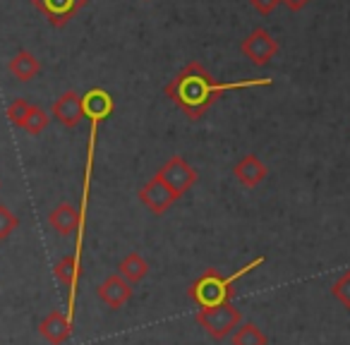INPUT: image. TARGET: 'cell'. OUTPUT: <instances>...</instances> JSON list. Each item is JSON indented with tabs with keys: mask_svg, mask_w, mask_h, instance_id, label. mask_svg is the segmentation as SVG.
<instances>
[{
	"mask_svg": "<svg viewBox=\"0 0 350 345\" xmlns=\"http://www.w3.org/2000/svg\"><path fill=\"white\" fill-rule=\"evenodd\" d=\"M271 79H243V82H219L202 63H187L180 72L165 84V96L180 108L190 120H200L224 94L238 89L269 87Z\"/></svg>",
	"mask_w": 350,
	"mask_h": 345,
	"instance_id": "cell-1",
	"label": "cell"
},
{
	"mask_svg": "<svg viewBox=\"0 0 350 345\" xmlns=\"http://www.w3.org/2000/svg\"><path fill=\"white\" fill-rule=\"evenodd\" d=\"M264 264V257H257L252 262H247L245 266H240L235 273L230 276H224L216 268H206L200 278H195L190 288H187V297L195 302L200 309H209V307H219L226 305L235 297V283L240 281L243 276H247L250 271H254L257 266Z\"/></svg>",
	"mask_w": 350,
	"mask_h": 345,
	"instance_id": "cell-2",
	"label": "cell"
},
{
	"mask_svg": "<svg viewBox=\"0 0 350 345\" xmlns=\"http://www.w3.org/2000/svg\"><path fill=\"white\" fill-rule=\"evenodd\" d=\"M197 324L206 331L214 340H224L228 338L230 333H235L243 321V314H240L238 307H233L230 302L219 307H209V309H200L195 314Z\"/></svg>",
	"mask_w": 350,
	"mask_h": 345,
	"instance_id": "cell-3",
	"label": "cell"
},
{
	"mask_svg": "<svg viewBox=\"0 0 350 345\" xmlns=\"http://www.w3.org/2000/svg\"><path fill=\"white\" fill-rule=\"evenodd\" d=\"M156 176L170 187L178 197H183L185 192H190V187L197 185L200 180V173H197L195 165H190L180 154L170 156L159 170H156Z\"/></svg>",
	"mask_w": 350,
	"mask_h": 345,
	"instance_id": "cell-4",
	"label": "cell"
},
{
	"mask_svg": "<svg viewBox=\"0 0 350 345\" xmlns=\"http://www.w3.org/2000/svg\"><path fill=\"white\" fill-rule=\"evenodd\" d=\"M240 53L254 65V68H264L278 55V41L271 36V31H267L264 27L252 29L240 44Z\"/></svg>",
	"mask_w": 350,
	"mask_h": 345,
	"instance_id": "cell-5",
	"label": "cell"
},
{
	"mask_svg": "<svg viewBox=\"0 0 350 345\" xmlns=\"http://www.w3.org/2000/svg\"><path fill=\"white\" fill-rule=\"evenodd\" d=\"M89 0H31V5L49 20L51 27L63 29L75 17L79 15L82 8H87Z\"/></svg>",
	"mask_w": 350,
	"mask_h": 345,
	"instance_id": "cell-6",
	"label": "cell"
},
{
	"mask_svg": "<svg viewBox=\"0 0 350 345\" xmlns=\"http://www.w3.org/2000/svg\"><path fill=\"white\" fill-rule=\"evenodd\" d=\"M178 199H180V197L175 195V192L170 190V187L165 185V182L161 180L159 176H154L139 190V202L151 211V214H156V216L165 214V211H168Z\"/></svg>",
	"mask_w": 350,
	"mask_h": 345,
	"instance_id": "cell-7",
	"label": "cell"
},
{
	"mask_svg": "<svg viewBox=\"0 0 350 345\" xmlns=\"http://www.w3.org/2000/svg\"><path fill=\"white\" fill-rule=\"evenodd\" d=\"M51 115L65 127H77L84 120V103L82 94H77L75 89L65 92L63 96H58L51 106Z\"/></svg>",
	"mask_w": 350,
	"mask_h": 345,
	"instance_id": "cell-8",
	"label": "cell"
},
{
	"mask_svg": "<svg viewBox=\"0 0 350 345\" xmlns=\"http://www.w3.org/2000/svg\"><path fill=\"white\" fill-rule=\"evenodd\" d=\"M233 176H235V180H238L243 187H247V190H254V187H259L264 180H267L269 168H267V163L259 158V156L247 154V156H243V158H240L238 163L233 165Z\"/></svg>",
	"mask_w": 350,
	"mask_h": 345,
	"instance_id": "cell-9",
	"label": "cell"
},
{
	"mask_svg": "<svg viewBox=\"0 0 350 345\" xmlns=\"http://www.w3.org/2000/svg\"><path fill=\"white\" fill-rule=\"evenodd\" d=\"M82 103H84V118H89L92 125H103L106 118L113 113V108H116L113 96L106 89H89L82 96Z\"/></svg>",
	"mask_w": 350,
	"mask_h": 345,
	"instance_id": "cell-10",
	"label": "cell"
},
{
	"mask_svg": "<svg viewBox=\"0 0 350 345\" xmlns=\"http://www.w3.org/2000/svg\"><path fill=\"white\" fill-rule=\"evenodd\" d=\"M96 292L106 307L120 309V307L132 297V286L120 276V273H111V276H106V281L96 288Z\"/></svg>",
	"mask_w": 350,
	"mask_h": 345,
	"instance_id": "cell-11",
	"label": "cell"
},
{
	"mask_svg": "<svg viewBox=\"0 0 350 345\" xmlns=\"http://www.w3.org/2000/svg\"><path fill=\"white\" fill-rule=\"evenodd\" d=\"M39 333H41V338L49 340L51 345H63L65 340L70 338V333H72V319H70L68 314H63V312L53 309V312H49V316L39 324Z\"/></svg>",
	"mask_w": 350,
	"mask_h": 345,
	"instance_id": "cell-12",
	"label": "cell"
},
{
	"mask_svg": "<svg viewBox=\"0 0 350 345\" xmlns=\"http://www.w3.org/2000/svg\"><path fill=\"white\" fill-rule=\"evenodd\" d=\"M8 72H10L17 82H31V79L41 72V60L36 58L31 51L22 49L10 58V63H8Z\"/></svg>",
	"mask_w": 350,
	"mask_h": 345,
	"instance_id": "cell-13",
	"label": "cell"
},
{
	"mask_svg": "<svg viewBox=\"0 0 350 345\" xmlns=\"http://www.w3.org/2000/svg\"><path fill=\"white\" fill-rule=\"evenodd\" d=\"M118 273H120L130 286H135V283H139L146 278V273H149V262H146L139 252H130L127 257L120 259V264H118Z\"/></svg>",
	"mask_w": 350,
	"mask_h": 345,
	"instance_id": "cell-14",
	"label": "cell"
},
{
	"mask_svg": "<svg viewBox=\"0 0 350 345\" xmlns=\"http://www.w3.org/2000/svg\"><path fill=\"white\" fill-rule=\"evenodd\" d=\"M269 338L257 324L247 321V324L238 326V331L233 333V345H267Z\"/></svg>",
	"mask_w": 350,
	"mask_h": 345,
	"instance_id": "cell-15",
	"label": "cell"
},
{
	"mask_svg": "<svg viewBox=\"0 0 350 345\" xmlns=\"http://www.w3.org/2000/svg\"><path fill=\"white\" fill-rule=\"evenodd\" d=\"M49 122H51V115H49V113H46L41 106H34V103H31L29 113H27L25 122H22V130L29 132V135H34V137H36V135H41V132H46Z\"/></svg>",
	"mask_w": 350,
	"mask_h": 345,
	"instance_id": "cell-16",
	"label": "cell"
},
{
	"mask_svg": "<svg viewBox=\"0 0 350 345\" xmlns=\"http://www.w3.org/2000/svg\"><path fill=\"white\" fill-rule=\"evenodd\" d=\"M20 225V219L15 216V211H10V206L0 204V240H8Z\"/></svg>",
	"mask_w": 350,
	"mask_h": 345,
	"instance_id": "cell-17",
	"label": "cell"
},
{
	"mask_svg": "<svg viewBox=\"0 0 350 345\" xmlns=\"http://www.w3.org/2000/svg\"><path fill=\"white\" fill-rule=\"evenodd\" d=\"M331 295H334L345 309H350V268L331 286Z\"/></svg>",
	"mask_w": 350,
	"mask_h": 345,
	"instance_id": "cell-18",
	"label": "cell"
},
{
	"mask_svg": "<svg viewBox=\"0 0 350 345\" xmlns=\"http://www.w3.org/2000/svg\"><path fill=\"white\" fill-rule=\"evenodd\" d=\"M29 108H31V103L27 101V98H15V101L8 106V120L12 122L15 127H20L22 130V122H25V118H27V113H29Z\"/></svg>",
	"mask_w": 350,
	"mask_h": 345,
	"instance_id": "cell-19",
	"label": "cell"
},
{
	"mask_svg": "<svg viewBox=\"0 0 350 345\" xmlns=\"http://www.w3.org/2000/svg\"><path fill=\"white\" fill-rule=\"evenodd\" d=\"M278 3H281V0H250V5L254 8V10L259 12V15H271L273 10H276L278 8Z\"/></svg>",
	"mask_w": 350,
	"mask_h": 345,
	"instance_id": "cell-20",
	"label": "cell"
},
{
	"mask_svg": "<svg viewBox=\"0 0 350 345\" xmlns=\"http://www.w3.org/2000/svg\"><path fill=\"white\" fill-rule=\"evenodd\" d=\"M283 5L288 8L291 12H300V10H305L307 5H310L312 0H281Z\"/></svg>",
	"mask_w": 350,
	"mask_h": 345,
	"instance_id": "cell-21",
	"label": "cell"
},
{
	"mask_svg": "<svg viewBox=\"0 0 350 345\" xmlns=\"http://www.w3.org/2000/svg\"><path fill=\"white\" fill-rule=\"evenodd\" d=\"M0 185H3V182H0Z\"/></svg>",
	"mask_w": 350,
	"mask_h": 345,
	"instance_id": "cell-22",
	"label": "cell"
}]
</instances>
